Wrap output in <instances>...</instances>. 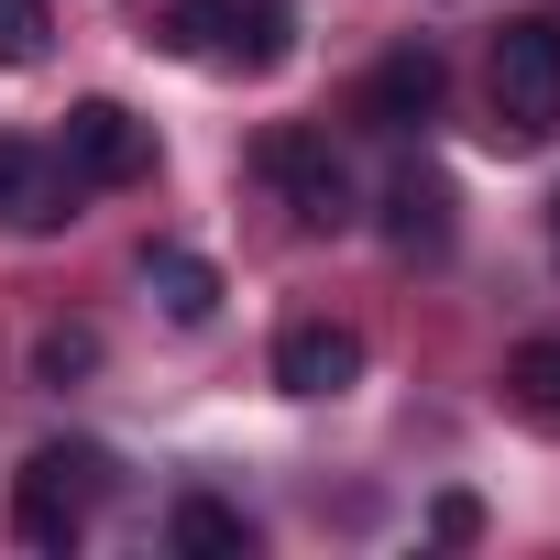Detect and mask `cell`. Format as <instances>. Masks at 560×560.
Masks as SVG:
<instances>
[{"label": "cell", "instance_id": "6da1fadb", "mask_svg": "<svg viewBox=\"0 0 560 560\" xmlns=\"http://www.w3.org/2000/svg\"><path fill=\"white\" fill-rule=\"evenodd\" d=\"M143 34L198 56V67H231V78H275L298 56V12L287 0H154Z\"/></svg>", "mask_w": 560, "mask_h": 560}, {"label": "cell", "instance_id": "7a4b0ae2", "mask_svg": "<svg viewBox=\"0 0 560 560\" xmlns=\"http://www.w3.org/2000/svg\"><path fill=\"white\" fill-rule=\"evenodd\" d=\"M100 494H110V451H100V440H45V451L12 472V527H23V549L67 560V549L89 538Z\"/></svg>", "mask_w": 560, "mask_h": 560}, {"label": "cell", "instance_id": "3957f363", "mask_svg": "<svg viewBox=\"0 0 560 560\" xmlns=\"http://www.w3.org/2000/svg\"><path fill=\"white\" fill-rule=\"evenodd\" d=\"M483 89H494V143H516V154L549 143L560 132V12H516L494 34Z\"/></svg>", "mask_w": 560, "mask_h": 560}, {"label": "cell", "instance_id": "277c9868", "mask_svg": "<svg viewBox=\"0 0 560 560\" xmlns=\"http://www.w3.org/2000/svg\"><path fill=\"white\" fill-rule=\"evenodd\" d=\"M264 187L287 198L308 231H352L363 220V187H352V165H341L330 132H264Z\"/></svg>", "mask_w": 560, "mask_h": 560}, {"label": "cell", "instance_id": "5b68a950", "mask_svg": "<svg viewBox=\"0 0 560 560\" xmlns=\"http://www.w3.org/2000/svg\"><path fill=\"white\" fill-rule=\"evenodd\" d=\"M78 198H89V176H78L67 154H45V143H23V132H0V231L45 242V231L78 220Z\"/></svg>", "mask_w": 560, "mask_h": 560}, {"label": "cell", "instance_id": "8992f818", "mask_svg": "<svg viewBox=\"0 0 560 560\" xmlns=\"http://www.w3.org/2000/svg\"><path fill=\"white\" fill-rule=\"evenodd\" d=\"M56 154H67L89 187H132V176H154V121H132L121 100H78Z\"/></svg>", "mask_w": 560, "mask_h": 560}, {"label": "cell", "instance_id": "52a82bcc", "mask_svg": "<svg viewBox=\"0 0 560 560\" xmlns=\"http://www.w3.org/2000/svg\"><path fill=\"white\" fill-rule=\"evenodd\" d=\"M275 385H287V396H352L363 385V330L352 319H287V330H275Z\"/></svg>", "mask_w": 560, "mask_h": 560}, {"label": "cell", "instance_id": "ba28073f", "mask_svg": "<svg viewBox=\"0 0 560 560\" xmlns=\"http://www.w3.org/2000/svg\"><path fill=\"white\" fill-rule=\"evenodd\" d=\"M440 89H451L440 45H396V56L363 78V121H374V132H418V121H440Z\"/></svg>", "mask_w": 560, "mask_h": 560}, {"label": "cell", "instance_id": "9c48e42d", "mask_svg": "<svg viewBox=\"0 0 560 560\" xmlns=\"http://www.w3.org/2000/svg\"><path fill=\"white\" fill-rule=\"evenodd\" d=\"M451 231H462L451 176H440V165H396V176H385V242H396V253H451Z\"/></svg>", "mask_w": 560, "mask_h": 560}, {"label": "cell", "instance_id": "30bf717a", "mask_svg": "<svg viewBox=\"0 0 560 560\" xmlns=\"http://www.w3.org/2000/svg\"><path fill=\"white\" fill-rule=\"evenodd\" d=\"M143 287L165 298V319H187V330H198V319L220 308V264H209V253H187V242H143Z\"/></svg>", "mask_w": 560, "mask_h": 560}, {"label": "cell", "instance_id": "8fae6325", "mask_svg": "<svg viewBox=\"0 0 560 560\" xmlns=\"http://www.w3.org/2000/svg\"><path fill=\"white\" fill-rule=\"evenodd\" d=\"M165 538H176L187 560H242V549H253V527H242V505H220V494H176V516H165Z\"/></svg>", "mask_w": 560, "mask_h": 560}, {"label": "cell", "instance_id": "7c38bea8", "mask_svg": "<svg viewBox=\"0 0 560 560\" xmlns=\"http://www.w3.org/2000/svg\"><path fill=\"white\" fill-rule=\"evenodd\" d=\"M505 396H516V418L560 429V341H527V352L505 363Z\"/></svg>", "mask_w": 560, "mask_h": 560}, {"label": "cell", "instance_id": "4fadbf2b", "mask_svg": "<svg viewBox=\"0 0 560 560\" xmlns=\"http://www.w3.org/2000/svg\"><path fill=\"white\" fill-rule=\"evenodd\" d=\"M45 34H56L45 0H0V67H45Z\"/></svg>", "mask_w": 560, "mask_h": 560}, {"label": "cell", "instance_id": "5bb4252c", "mask_svg": "<svg viewBox=\"0 0 560 560\" xmlns=\"http://www.w3.org/2000/svg\"><path fill=\"white\" fill-rule=\"evenodd\" d=\"M89 363H100V341H89V330H45V352H34V374H45V385H67V374H89Z\"/></svg>", "mask_w": 560, "mask_h": 560}, {"label": "cell", "instance_id": "9a60e30c", "mask_svg": "<svg viewBox=\"0 0 560 560\" xmlns=\"http://www.w3.org/2000/svg\"><path fill=\"white\" fill-rule=\"evenodd\" d=\"M429 527H440V538H451V549H462V538H472V527H483V505H472V494H440V516H429Z\"/></svg>", "mask_w": 560, "mask_h": 560}, {"label": "cell", "instance_id": "2e32d148", "mask_svg": "<svg viewBox=\"0 0 560 560\" xmlns=\"http://www.w3.org/2000/svg\"><path fill=\"white\" fill-rule=\"evenodd\" d=\"M549 242H560V187H549Z\"/></svg>", "mask_w": 560, "mask_h": 560}]
</instances>
